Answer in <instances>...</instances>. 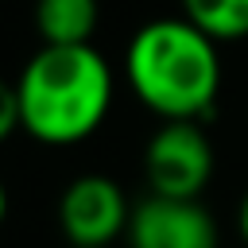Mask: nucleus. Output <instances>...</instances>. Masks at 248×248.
<instances>
[{"label": "nucleus", "mask_w": 248, "mask_h": 248, "mask_svg": "<svg viewBox=\"0 0 248 248\" xmlns=\"http://www.w3.org/2000/svg\"><path fill=\"white\" fill-rule=\"evenodd\" d=\"M124 78L136 101L159 120H205L221 93L217 39L186 16L147 19L128 39Z\"/></svg>", "instance_id": "1"}, {"label": "nucleus", "mask_w": 248, "mask_h": 248, "mask_svg": "<svg viewBox=\"0 0 248 248\" xmlns=\"http://www.w3.org/2000/svg\"><path fill=\"white\" fill-rule=\"evenodd\" d=\"M19 128L46 147H74L89 140L112 108V66L89 43L39 46L19 78Z\"/></svg>", "instance_id": "2"}, {"label": "nucleus", "mask_w": 248, "mask_h": 248, "mask_svg": "<svg viewBox=\"0 0 248 248\" xmlns=\"http://www.w3.org/2000/svg\"><path fill=\"white\" fill-rule=\"evenodd\" d=\"M143 178L151 194L198 198L213 178V143L202 120H163L143 147Z\"/></svg>", "instance_id": "3"}, {"label": "nucleus", "mask_w": 248, "mask_h": 248, "mask_svg": "<svg viewBox=\"0 0 248 248\" xmlns=\"http://www.w3.org/2000/svg\"><path fill=\"white\" fill-rule=\"evenodd\" d=\"M132 221L124 186L108 174H78L58 194V229L74 248H112Z\"/></svg>", "instance_id": "4"}, {"label": "nucleus", "mask_w": 248, "mask_h": 248, "mask_svg": "<svg viewBox=\"0 0 248 248\" xmlns=\"http://www.w3.org/2000/svg\"><path fill=\"white\" fill-rule=\"evenodd\" d=\"M128 248H217V225L198 198L147 194L132 205Z\"/></svg>", "instance_id": "5"}, {"label": "nucleus", "mask_w": 248, "mask_h": 248, "mask_svg": "<svg viewBox=\"0 0 248 248\" xmlns=\"http://www.w3.org/2000/svg\"><path fill=\"white\" fill-rule=\"evenodd\" d=\"M101 23L97 0H35V31L43 46H81Z\"/></svg>", "instance_id": "6"}, {"label": "nucleus", "mask_w": 248, "mask_h": 248, "mask_svg": "<svg viewBox=\"0 0 248 248\" xmlns=\"http://www.w3.org/2000/svg\"><path fill=\"white\" fill-rule=\"evenodd\" d=\"M182 16L217 43L248 39V0H178Z\"/></svg>", "instance_id": "7"}, {"label": "nucleus", "mask_w": 248, "mask_h": 248, "mask_svg": "<svg viewBox=\"0 0 248 248\" xmlns=\"http://www.w3.org/2000/svg\"><path fill=\"white\" fill-rule=\"evenodd\" d=\"M16 132H23V128H19V97H16V81L0 78V147H4Z\"/></svg>", "instance_id": "8"}, {"label": "nucleus", "mask_w": 248, "mask_h": 248, "mask_svg": "<svg viewBox=\"0 0 248 248\" xmlns=\"http://www.w3.org/2000/svg\"><path fill=\"white\" fill-rule=\"evenodd\" d=\"M236 232H240V240L248 248V190L240 194V205H236Z\"/></svg>", "instance_id": "9"}, {"label": "nucleus", "mask_w": 248, "mask_h": 248, "mask_svg": "<svg viewBox=\"0 0 248 248\" xmlns=\"http://www.w3.org/2000/svg\"><path fill=\"white\" fill-rule=\"evenodd\" d=\"M4 221H8V186L0 178V229H4Z\"/></svg>", "instance_id": "10"}]
</instances>
